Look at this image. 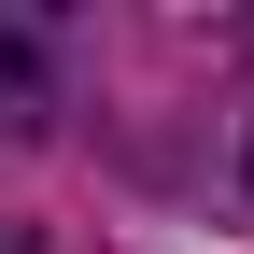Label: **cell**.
Segmentation results:
<instances>
[{
  "mask_svg": "<svg viewBox=\"0 0 254 254\" xmlns=\"http://www.w3.org/2000/svg\"><path fill=\"white\" fill-rule=\"evenodd\" d=\"M43 127H57V43L0 14V141H43Z\"/></svg>",
  "mask_w": 254,
  "mask_h": 254,
  "instance_id": "6da1fadb",
  "label": "cell"
}]
</instances>
